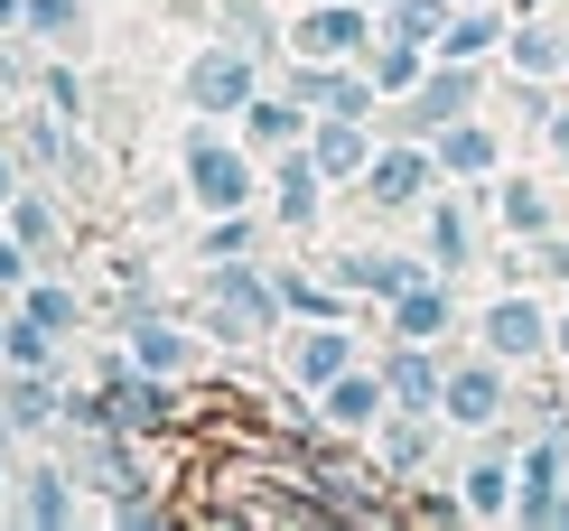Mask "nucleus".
Wrapping results in <instances>:
<instances>
[{
  "mask_svg": "<svg viewBox=\"0 0 569 531\" xmlns=\"http://www.w3.org/2000/svg\"><path fill=\"white\" fill-rule=\"evenodd\" d=\"M467 103H477V76H467V57H458V66H448V76L411 84V112H401V122H411V131H439V122H458Z\"/></svg>",
  "mask_w": 569,
  "mask_h": 531,
  "instance_id": "nucleus-6",
  "label": "nucleus"
},
{
  "mask_svg": "<svg viewBox=\"0 0 569 531\" xmlns=\"http://www.w3.org/2000/svg\"><path fill=\"white\" fill-rule=\"evenodd\" d=\"M392 318H401V335H411V345H430V335L448 327V289H439V280H411V289L392 299Z\"/></svg>",
  "mask_w": 569,
  "mask_h": 531,
  "instance_id": "nucleus-16",
  "label": "nucleus"
},
{
  "mask_svg": "<svg viewBox=\"0 0 569 531\" xmlns=\"http://www.w3.org/2000/svg\"><path fill=\"white\" fill-rule=\"evenodd\" d=\"M10 19H19V0H0V29H10Z\"/></svg>",
  "mask_w": 569,
  "mask_h": 531,
  "instance_id": "nucleus-41",
  "label": "nucleus"
},
{
  "mask_svg": "<svg viewBox=\"0 0 569 531\" xmlns=\"http://www.w3.org/2000/svg\"><path fill=\"white\" fill-rule=\"evenodd\" d=\"M187 103L197 112H252V47H206L187 66Z\"/></svg>",
  "mask_w": 569,
  "mask_h": 531,
  "instance_id": "nucleus-2",
  "label": "nucleus"
},
{
  "mask_svg": "<svg viewBox=\"0 0 569 531\" xmlns=\"http://www.w3.org/2000/svg\"><path fill=\"white\" fill-rule=\"evenodd\" d=\"M439 159H448V168H467V178H477V168L495 159V140H486V131H448V150H439Z\"/></svg>",
  "mask_w": 569,
  "mask_h": 531,
  "instance_id": "nucleus-31",
  "label": "nucleus"
},
{
  "mask_svg": "<svg viewBox=\"0 0 569 531\" xmlns=\"http://www.w3.org/2000/svg\"><path fill=\"white\" fill-rule=\"evenodd\" d=\"M551 345H560V354H569V318H560V327H551Z\"/></svg>",
  "mask_w": 569,
  "mask_h": 531,
  "instance_id": "nucleus-40",
  "label": "nucleus"
},
{
  "mask_svg": "<svg viewBox=\"0 0 569 531\" xmlns=\"http://www.w3.org/2000/svg\"><path fill=\"white\" fill-rule=\"evenodd\" d=\"M337 373H355V335L318 327V335H299V345H290V382H299V392H327Z\"/></svg>",
  "mask_w": 569,
  "mask_h": 531,
  "instance_id": "nucleus-8",
  "label": "nucleus"
},
{
  "mask_svg": "<svg viewBox=\"0 0 569 531\" xmlns=\"http://www.w3.org/2000/svg\"><path fill=\"white\" fill-rule=\"evenodd\" d=\"M551 131H560V159H569V112H560V122H551Z\"/></svg>",
  "mask_w": 569,
  "mask_h": 531,
  "instance_id": "nucleus-39",
  "label": "nucleus"
},
{
  "mask_svg": "<svg viewBox=\"0 0 569 531\" xmlns=\"http://www.w3.org/2000/svg\"><path fill=\"white\" fill-rule=\"evenodd\" d=\"M243 122H252V140H290V131H299V103H271V93H252Z\"/></svg>",
  "mask_w": 569,
  "mask_h": 531,
  "instance_id": "nucleus-27",
  "label": "nucleus"
},
{
  "mask_svg": "<svg viewBox=\"0 0 569 531\" xmlns=\"http://www.w3.org/2000/svg\"><path fill=\"white\" fill-rule=\"evenodd\" d=\"M19 485H29V494H19V513H29V522H76V494H66V475H57V467L19 475Z\"/></svg>",
  "mask_w": 569,
  "mask_h": 531,
  "instance_id": "nucleus-19",
  "label": "nucleus"
},
{
  "mask_svg": "<svg viewBox=\"0 0 569 531\" xmlns=\"http://www.w3.org/2000/svg\"><path fill=\"white\" fill-rule=\"evenodd\" d=\"M29 29L57 38V47H76L84 38V10H76V0H29Z\"/></svg>",
  "mask_w": 569,
  "mask_h": 531,
  "instance_id": "nucleus-23",
  "label": "nucleus"
},
{
  "mask_svg": "<svg viewBox=\"0 0 569 531\" xmlns=\"http://www.w3.org/2000/svg\"><path fill=\"white\" fill-rule=\"evenodd\" d=\"M299 57H318V66H337L365 47V10H299V29H290Z\"/></svg>",
  "mask_w": 569,
  "mask_h": 531,
  "instance_id": "nucleus-5",
  "label": "nucleus"
},
{
  "mask_svg": "<svg viewBox=\"0 0 569 531\" xmlns=\"http://www.w3.org/2000/svg\"><path fill=\"white\" fill-rule=\"evenodd\" d=\"M29 318H47V327H76V299H66V289H38V299H29Z\"/></svg>",
  "mask_w": 569,
  "mask_h": 531,
  "instance_id": "nucleus-34",
  "label": "nucleus"
},
{
  "mask_svg": "<svg viewBox=\"0 0 569 531\" xmlns=\"http://www.w3.org/2000/svg\"><path fill=\"white\" fill-rule=\"evenodd\" d=\"M551 475H560V448H532L523 457V522L551 513Z\"/></svg>",
  "mask_w": 569,
  "mask_h": 531,
  "instance_id": "nucleus-22",
  "label": "nucleus"
},
{
  "mask_svg": "<svg viewBox=\"0 0 569 531\" xmlns=\"http://www.w3.org/2000/svg\"><path fill=\"white\" fill-rule=\"evenodd\" d=\"M308 150H318V168H327V178H355V168H373V150H365V122H355V112H327V131L308 140Z\"/></svg>",
  "mask_w": 569,
  "mask_h": 531,
  "instance_id": "nucleus-14",
  "label": "nucleus"
},
{
  "mask_svg": "<svg viewBox=\"0 0 569 531\" xmlns=\"http://www.w3.org/2000/svg\"><path fill=\"white\" fill-rule=\"evenodd\" d=\"M513 66H523V76H551L560 47H551V38H513Z\"/></svg>",
  "mask_w": 569,
  "mask_h": 531,
  "instance_id": "nucleus-33",
  "label": "nucleus"
},
{
  "mask_svg": "<svg viewBox=\"0 0 569 531\" xmlns=\"http://www.w3.org/2000/svg\"><path fill=\"white\" fill-rule=\"evenodd\" d=\"M47 103H57V112H84V84L66 76V66H57V76H47Z\"/></svg>",
  "mask_w": 569,
  "mask_h": 531,
  "instance_id": "nucleus-36",
  "label": "nucleus"
},
{
  "mask_svg": "<svg viewBox=\"0 0 569 531\" xmlns=\"http://www.w3.org/2000/svg\"><path fill=\"white\" fill-rule=\"evenodd\" d=\"M458 513H477V522H495V513H513V467H505V457H477V467H467L458 475Z\"/></svg>",
  "mask_w": 569,
  "mask_h": 531,
  "instance_id": "nucleus-13",
  "label": "nucleus"
},
{
  "mask_svg": "<svg viewBox=\"0 0 569 531\" xmlns=\"http://www.w3.org/2000/svg\"><path fill=\"white\" fill-rule=\"evenodd\" d=\"M495 206H505V224H513V233H541V224H551V206H541L523 178H513V187H495Z\"/></svg>",
  "mask_w": 569,
  "mask_h": 531,
  "instance_id": "nucleus-25",
  "label": "nucleus"
},
{
  "mask_svg": "<svg viewBox=\"0 0 569 531\" xmlns=\"http://www.w3.org/2000/svg\"><path fill=\"white\" fill-rule=\"evenodd\" d=\"M383 382H392V401H401V410H430V401H448V382L430 373V354H420V345H401L392 364H383Z\"/></svg>",
  "mask_w": 569,
  "mask_h": 531,
  "instance_id": "nucleus-15",
  "label": "nucleus"
},
{
  "mask_svg": "<svg viewBox=\"0 0 569 531\" xmlns=\"http://www.w3.org/2000/svg\"><path fill=\"white\" fill-rule=\"evenodd\" d=\"M131 364H140V373H178V364H187V335L159 327V318H140V327H131Z\"/></svg>",
  "mask_w": 569,
  "mask_h": 531,
  "instance_id": "nucleus-18",
  "label": "nucleus"
},
{
  "mask_svg": "<svg viewBox=\"0 0 569 531\" xmlns=\"http://www.w3.org/2000/svg\"><path fill=\"white\" fill-rule=\"evenodd\" d=\"M383 401H392V382H383V373H337V382H327V420H346V429L383 420Z\"/></svg>",
  "mask_w": 569,
  "mask_h": 531,
  "instance_id": "nucleus-10",
  "label": "nucleus"
},
{
  "mask_svg": "<svg viewBox=\"0 0 569 531\" xmlns=\"http://www.w3.org/2000/svg\"><path fill=\"white\" fill-rule=\"evenodd\" d=\"M439 47H448V57H486V47H495V19H486V10H458Z\"/></svg>",
  "mask_w": 569,
  "mask_h": 531,
  "instance_id": "nucleus-26",
  "label": "nucleus"
},
{
  "mask_svg": "<svg viewBox=\"0 0 569 531\" xmlns=\"http://www.w3.org/2000/svg\"><path fill=\"white\" fill-rule=\"evenodd\" d=\"M47 335H57L47 318H19L10 335H0V345H10V364H29V373H38V364H47Z\"/></svg>",
  "mask_w": 569,
  "mask_h": 531,
  "instance_id": "nucleus-28",
  "label": "nucleus"
},
{
  "mask_svg": "<svg viewBox=\"0 0 569 531\" xmlns=\"http://www.w3.org/2000/svg\"><path fill=\"white\" fill-rule=\"evenodd\" d=\"M47 224H57V214H47L38 197H10V233H19V243H38V233H47Z\"/></svg>",
  "mask_w": 569,
  "mask_h": 531,
  "instance_id": "nucleus-32",
  "label": "nucleus"
},
{
  "mask_svg": "<svg viewBox=\"0 0 569 531\" xmlns=\"http://www.w3.org/2000/svg\"><path fill=\"white\" fill-rule=\"evenodd\" d=\"M187 197H197V206H216V214H233V206L252 197L243 150H224L216 131H197V140H187Z\"/></svg>",
  "mask_w": 569,
  "mask_h": 531,
  "instance_id": "nucleus-1",
  "label": "nucleus"
},
{
  "mask_svg": "<svg viewBox=\"0 0 569 531\" xmlns=\"http://www.w3.org/2000/svg\"><path fill=\"white\" fill-rule=\"evenodd\" d=\"M243 243H252V224H243V206H233V214H216V233H206V261H233Z\"/></svg>",
  "mask_w": 569,
  "mask_h": 531,
  "instance_id": "nucleus-30",
  "label": "nucleus"
},
{
  "mask_svg": "<svg viewBox=\"0 0 569 531\" xmlns=\"http://www.w3.org/2000/svg\"><path fill=\"white\" fill-rule=\"evenodd\" d=\"M430 252H439V271H467V214L458 206L430 214Z\"/></svg>",
  "mask_w": 569,
  "mask_h": 531,
  "instance_id": "nucleus-24",
  "label": "nucleus"
},
{
  "mask_svg": "<svg viewBox=\"0 0 569 531\" xmlns=\"http://www.w3.org/2000/svg\"><path fill=\"white\" fill-rule=\"evenodd\" d=\"M0 410H10V429H19V439H38V429H57V401H47L38 382H29V364H19L10 382H0Z\"/></svg>",
  "mask_w": 569,
  "mask_h": 531,
  "instance_id": "nucleus-17",
  "label": "nucleus"
},
{
  "mask_svg": "<svg viewBox=\"0 0 569 531\" xmlns=\"http://www.w3.org/2000/svg\"><path fill=\"white\" fill-rule=\"evenodd\" d=\"M10 197H19V187H10V159H0V214H10Z\"/></svg>",
  "mask_w": 569,
  "mask_h": 531,
  "instance_id": "nucleus-38",
  "label": "nucleus"
},
{
  "mask_svg": "<svg viewBox=\"0 0 569 531\" xmlns=\"http://www.w3.org/2000/svg\"><path fill=\"white\" fill-rule=\"evenodd\" d=\"M495 364H505V354H495ZM495 364H458V373H448V420H458V429H486L495 410H505V373H495Z\"/></svg>",
  "mask_w": 569,
  "mask_h": 531,
  "instance_id": "nucleus-7",
  "label": "nucleus"
},
{
  "mask_svg": "<svg viewBox=\"0 0 569 531\" xmlns=\"http://www.w3.org/2000/svg\"><path fill=\"white\" fill-rule=\"evenodd\" d=\"M318 187H327V168H318V150H290V159H280V178H271V214H280V224H318Z\"/></svg>",
  "mask_w": 569,
  "mask_h": 531,
  "instance_id": "nucleus-9",
  "label": "nucleus"
},
{
  "mask_svg": "<svg viewBox=\"0 0 569 531\" xmlns=\"http://www.w3.org/2000/svg\"><path fill=\"white\" fill-rule=\"evenodd\" d=\"M373 84H383V93H411V84H420V38H392L383 57H373Z\"/></svg>",
  "mask_w": 569,
  "mask_h": 531,
  "instance_id": "nucleus-21",
  "label": "nucleus"
},
{
  "mask_svg": "<svg viewBox=\"0 0 569 531\" xmlns=\"http://www.w3.org/2000/svg\"><path fill=\"white\" fill-rule=\"evenodd\" d=\"M280 299H290V308H308V318H327V308H337V299H327V289H308L299 271H290V280H280Z\"/></svg>",
  "mask_w": 569,
  "mask_h": 531,
  "instance_id": "nucleus-35",
  "label": "nucleus"
},
{
  "mask_svg": "<svg viewBox=\"0 0 569 531\" xmlns=\"http://www.w3.org/2000/svg\"><path fill=\"white\" fill-rule=\"evenodd\" d=\"M486 345L505 354V364H523V354L551 345V318H541L532 299H495V308H486Z\"/></svg>",
  "mask_w": 569,
  "mask_h": 531,
  "instance_id": "nucleus-4",
  "label": "nucleus"
},
{
  "mask_svg": "<svg viewBox=\"0 0 569 531\" xmlns=\"http://www.w3.org/2000/svg\"><path fill=\"white\" fill-rule=\"evenodd\" d=\"M206 327H216L224 345H252V335L271 327V289L252 280V271H233V261H224V280H216V299H206Z\"/></svg>",
  "mask_w": 569,
  "mask_h": 531,
  "instance_id": "nucleus-3",
  "label": "nucleus"
},
{
  "mask_svg": "<svg viewBox=\"0 0 569 531\" xmlns=\"http://www.w3.org/2000/svg\"><path fill=\"white\" fill-rule=\"evenodd\" d=\"M365 178H373V206H420V187H430V159H420V150H383Z\"/></svg>",
  "mask_w": 569,
  "mask_h": 531,
  "instance_id": "nucleus-12",
  "label": "nucleus"
},
{
  "mask_svg": "<svg viewBox=\"0 0 569 531\" xmlns=\"http://www.w3.org/2000/svg\"><path fill=\"white\" fill-rule=\"evenodd\" d=\"M169 410H178V401H169V382H159V373H150V382H131L122 364H112V420H122V429H159Z\"/></svg>",
  "mask_w": 569,
  "mask_h": 531,
  "instance_id": "nucleus-11",
  "label": "nucleus"
},
{
  "mask_svg": "<svg viewBox=\"0 0 569 531\" xmlns=\"http://www.w3.org/2000/svg\"><path fill=\"white\" fill-rule=\"evenodd\" d=\"M392 38L439 47V38H448V0H392Z\"/></svg>",
  "mask_w": 569,
  "mask_h": 531,
  "instance_id": "nucleus-20",
  "label": "nucleus"
},
{
  "mask_svg": "<svg viewBox=\"0 0 569 531\" xmlns=\"http://www.w3.org/2000/svg\"><path fill=\"white\" fill-rule=\"evenodd\" d=\"M420 457H430V429H420V420L383 429V467H420Z\"/></svg>",
  "mask_w": 569,
  "mask_h": 531,
  "instance_id": "nucleus-29",
  "label": "nucleus"
},
{
  "mask_svg": "<svg viewBox=\"0 0 569 531\" xmlns=\"http://www.w3.org/2000/svg\"><path fill=\"white\" fill-rule=\"evenodd\" d=\"M10 280H29V252H19V233H0V289Z\"/></svg>",
  "mask_w": 569,
  "mask_h": 531,
  "instance_id": "nucleus-37",
  "label": "nucleus"
}]
</instances>
